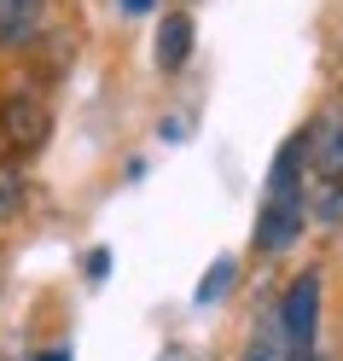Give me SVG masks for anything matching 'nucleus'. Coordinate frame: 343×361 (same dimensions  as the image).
I'll return each mask as SVG.
<instances>
[{"label":"nucleus","mask_w":343,"mask_h":361,"mask_svg":"<svg viewBox=\"0 0 343 361\" xmlns=\"http://www.w3.org/2000/svg\"><path fill=\"white\" fill-rule=\"evenodd\" d=\"M41 12H47V0H0V47L6 53L30 47L41 30Z\"/></svg>","instance_id":"nucleus-5"},{"label":"nucleus","mask_w":343,"mask_h":361,"mask_svg":"<svg viewBox=\"0 0 343 361\" xmlns=\"http://www.w3.org/2000/svg\"><path fill=\"white\" fill-rule=\"evenodd\" d=\"M320 303H326V280H320V268H303L285 291H280V332L291 350H314L320 338Z\"/></svg>","instance_id":"nucleus-2"},{"label":"nucleus","mask_w":343,"mask_h":361,"mask_svg":"<svg viewBox=\"0 0 343 361\" xmlns=\"http://www.w3.org/2000/svg\"><path fill=\"white\" fill-rule=\"evenodd\" d=\"M35 361H70V350H47V355H35Z\"/></svg>","instance_id":"nucleus-11"},{"label":"nucleus","mask_w":343,"mask_h":361,"mask_svg":"<svg viewBox=\"0 0 343 361\" xmlns=\"http://www.w3.org/2000/svg\"><path fill=\"white\" fill-rule=\"evenodd\" d=\"M157 6V0H123V12H134V18H140V12H151Z\"/></svg>","instance_id":"nucleus-10"},{"label":"nucleus","mask_w":343,"mask_h":361,"mask_svg":"<svg viewBox=\"0 0 343 361\" xmlns=\"http://www.w3.org/2000/svg\"><path fill=\"white\" fill-rule=\"evenodd\" d=\"M291 361H320V350H291Z\"/></svg>","instance_id":"nucleus-12"},{"label":"nucleus","mask_w":343,"mask_h":361,"mask_svg":"<svg viewBox=\"0 0 343 361\" xmlns=\"http://www.w3.org/2000/svg\"><path fill=\"white\" fill-rule=\"evenodd\" d=\"M303 169L314 187H343V111H326L303 128Z\"/></svg>","instance_id":"nucleus-3"},{"label":"nucleus","mask_w":343,"mask_h":361,"mask_svg":"<svg viewBox=\"0 0 343 361\" xmlns=\"http://www.w3.org/2000/svg\"><path fill=\"white\" fill-rule=\"evenodd\" d=\"M192 35H198L192 12H163V24H157V47H151V59H157V71H163V76H175L180 64L192 59Z\"/></svg>","instance_id":"nucleus-4"},{"label":"nucleus","mask_w":343,"mask_h":361,"mask_svg":"<svg viewBox=\"0 0 343 361\" xmlns=\"http://www.w3.org/2000/svg\"><path fill=\"white\" fill-rule=\"evenodd\" d=\"M47 134H53V111H47V99L35 87H12L0 99V140H6L12 157H35L47 146Z\"/></svg>","instance_id":"nucleus-1"},{"label":"nucleus","mask_w":343,"mask_h":361,"mask_svg":"<svg viewBox=\"0 0 343 361\" xmlns=\"http://www.w3.org/2000/svg\"><path fill=\"white\" fill-rule=\"evenodd\" d=\"M233 274H239V262H233V257L210 262V274L198 280V303H216V298H227V291H233Z\"/></svg>","instance_id":"nucleus-8"},{"label":"nucleus","mask_w":343,"mask_h":361,"mask_svg":"<svg viewBox=\"0 0 343 361\" xmlns=\"http://www.w3.org/2000/svg\"><path fill=\"white\" fill-rule=\"evenodd\" d=\"M239 361H291V344H285V332H280V314H268V321L244 338Z\"/></svg>","instance_id":"nucleus-6"},{"label":"nucleus","mask_w":343,"mask_h":361,"mask_svg":"<svg viewBox=\"0 0 343 361\" xmlns=\"http://www.w3.org/2000/svg\"><path fill=\"white\" fill-rule=\"evenodd\" d=\"M24 198H30L24 169H18V164H0V221H12L18 210H24Z\"/></svg>","instance_id":"nucleus-7"},{"label":"nucleus","mask_w":343,"mask_h":361,"mask_svg":"<svg viewBox=\"0 0 343 361\" xmlns=\"http://www.w3.org/2000/svg\"><path fill=\"white\" fill-rule=\"evenodd\" d=\"M105 268H111V251L94 245V251H87V280H105Z\"/></svg>","instance_id":"nucleus-9"}]
</instances>
